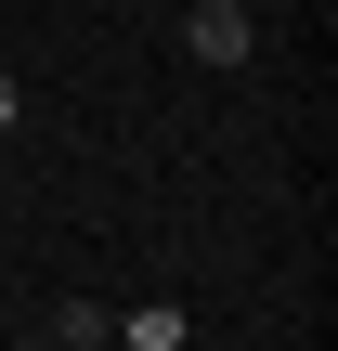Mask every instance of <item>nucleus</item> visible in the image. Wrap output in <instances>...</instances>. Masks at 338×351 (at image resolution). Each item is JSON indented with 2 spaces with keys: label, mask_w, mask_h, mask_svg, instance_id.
Segmentation results:
<instances>
[{
  "label": "nucleus",
  "mask_w": 338,
  "mask_h": 351,
  "mask_svg": "<svg viewBox=\"0 0 338 351\" xmlns=\"http://www.w3.org/2000/svg\"><path fill=\"white\" fill-rule=\"evenodd\" d=\"M182 52H195V65H248V52H261V0H195V13H182Z\"/></svg>",
  "instance_id": "1"
},
{
  "label": "nucleus",
  "mask_w": 338,
  "mask_h": 351,
  "mask_svg": "<svg viewBox=\"0 0 338 351\" xmlns=\"http://www.w3.org/2000/svg\"><path fill=\"white\" fill-rule=\"evenodd\" d=\"M52 339H65V351H104L117 326H104V300H65V313H52Z\"/></svg>",
  "instance_id": "2"
},
{
  "label": "nucleus",
  "mask_w": 338,
  "mask_h": 351,
  "mask_svg": "<svg viewBox=\"0 0 338 351\" xmlns=\"http://www.w3.org/2000/svg\"><path fill=\"white\" fill-rule=\"evenodd\" d=\"M117 351H182V313H169V300H156V313H130V326H117Z\"/></svg>",
  "instance_id": "3"
},
{
  "label": "nucleus",
  "mask_w": 338,
  "mask_h": 351,
  "mask_svg": "<svg viewBox=\"0 0 338 351\" xmlns=\"http://www.w3.org/2000/svg\"><path fill=\"white\" fill-rule=\"evenodd\" d=\"M13 117H26V91H13V65H0V130H13Z\"/></svg>",
  "instance_id": "4"
},
{
  "label": "nucleus",
  "mask_w": 338,
  "mask_h": 351,
  "mask_svg": "<svg viewBox=\"0 0 338 351\" xmlns=\"http://www.w3.org/2000/svg\"><path fill=\"white\" fill-rule=\"evenodd\" d=\"M13 351H65V339H52V326H39V339H13Z\"/></svg>",
  "instance_id": "5"
},
{
  "label": "nucleus",
  "mask_w": 338,
  "mask_h": 351,
  "mask_svg": "<svg viewBox=\"0 0 338 351\" xmlns=\"http://www.w3.org/2000/svg\"><path fill=\"white\" fill-rule=\"evenodd\" d=\"M104 351H117V339H104Z\"/></svg>",
  "instance_id": "6"
}]
</instances>
